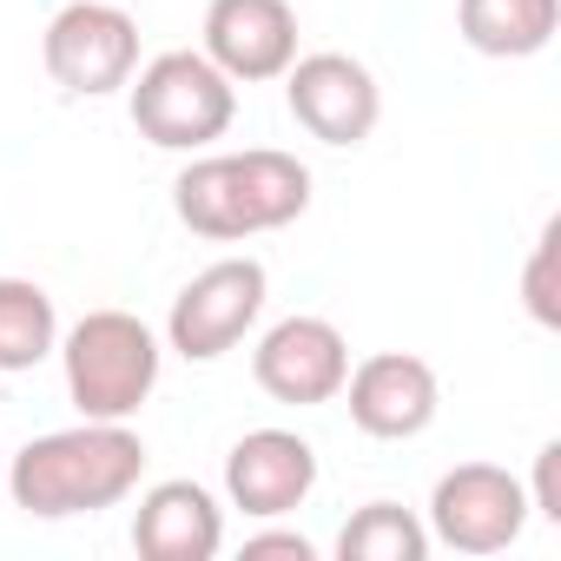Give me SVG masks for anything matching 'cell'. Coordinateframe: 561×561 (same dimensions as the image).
Masks as SVG:
<instances>
[{
	"instance_id": "obj_8",
	"label": "cell",
	"mask_w": 561,
	"mask_h": 561,
	"mask_svg": "<svg viewBox=\"0 0 561 561\" xmlns=\"http://www.w3.org/2000/svg\"><path fill=\"white\" fill-rule=\"evenodd\" d=\"M285 106L291 119L324 139V146H364L383 119V93L377 73L351 54H305L285 67Z\"/></svg>"
},
{
	"instance_id": "obj_19",
	"label": "cell",
	"mask_w": 561,
	"mask_h": 561,
	"mask_svg": "<svg viewBox=\"0 0 561 561\" xmlns=\"http://www.w3.org/2000/svg\"><path fill=\"white\" fill-rule=\"evenodd\" d=\"M271 554H277V561H311L318 548H311L305 535H291V528H271V535H251V541H244V561H271Z\"/></svg>"
},
{
	"instance_id": "obj_9",
	"label": "cell",
	"mask_w": 561,
	"mask_h": 561,
	"mask_svg": "<svg viewBox=\"0 0 561 561\" xmlns=\"http://www.w3.org/2000/svg\"><path fill=\"white\" fill-rule=\"evenodd\" d=\"M251 377L271 403H291V410L337 403V390L351 377V344L331 318H285L257 337Z\"/></svg>"
},
{
	"instance_id": "obj_18",
	"label": "cell",
	"mask_w": 561,
	"mask_h": 561,
	"mask_svg": "<svg viewBox=\"0 0 561 561\" xmlns=\"http://www.w3.org/2000/svg\"><path fill=\"white\" fill-rule=\"evenodd\" d=\"M528 508L541 522H561V443H541L535 456V489H528Z\"/></svg>"
},
{
	"instance_id": "obj_5",
	"label": "cell",
	"mask_w": 561,
	"mask_h": 561,
	"mask_svg": "<svg viewBox=\"0 0 561 561\" xmlns=\"http://www.w3.org/2000/svg\"><path fill=\"white\" fill-rule=\"evenodd\" d=\"M41 60L54 73V87L80 93V100H106L139 73V21L113 0H73L47 21Z\"/></svg>"
},
{
	"instance_id": "obj_2",
	"label": "cell",
	"mask_w": 561,
	"mask_h": 561,
	"mask_svg": "<svg viewBox=\"0 0 561 561\" xmlns=\"http://www.w3.org/2000/svg\"><path fill=\"white\" fill-rule=\"evenodd\" d=\"M311 205V172L277 152V146H251V152H211L192 159L172 179V211L185 231L211 238V244H238L257 231H285L291 218H305Z\"/></svg>"
},
{
	"instance_id": "obj_11",
	"label": "cell",
	"mask_w": 561,
	"mask_h": 561,
	"mask_svg": "<svg viewBox=\"0 0 561 561\" xmlns=\"http://www.w3.org/2000/svg\"><path fill=\"white\" fill-rule=\"evenodd\" d=\"M337 397L351 403V423H357L364 436H377V443H410V436H423V430L436 423V410H443L436 370H430L423 357H410V351H377V357H364V364L344 377Z\"/></svg>"
},
{
	"instance_id": "obj_7",
	"label": "cell",
	"mask_w": 561,
	"mask_h": 561,
	"mask_svg": "<svg viewBox=\"0 0 561 561\" xmlns=\"http://www.w3.org/2000/svg\"><path fill=\"white\" fill-rule=\"evenodd\" d=\"M528 528V489L495 462H456L430 489V541L456 554H502Z\"/></svg>"
},
{
	"instance_id": "obj_16",
	"label": "cell",
	"mask_w": 561,
	"mask_h": 561,
	"mask_svg": "<svg viewBox=\"0 0 561 561\" xmlns=\"http://www.w3.org/2000/svg\"><path fill=\"white\" fill-rule=\"evenodd\" d=\"M344 561H423L430 554V528L403 508V502H364L344 535H337Z\"/></svg>"
},
{
	"instance_id": "obj_6",
	"label": "cell",
	"mask_w": 561,
	"mask_h": 561,
	"mask_svg": "<svg viewBox=\"0 0 561 561\" xmlns=\"http://www.w3.org/2000/svg\"><path fill=\"white\" fill-rule=\"evenodd\" d=\"M271 298V277L257 257H218L205 264L192 285L172 298V318H165V344L185 357V364H218L264 311Z\"/></svg>"
},
{
	"instance_id": "obj_14",
	"label": "cell",
	"mask_w": 561,
	"mask_h": 561,
	"mask_svg": "<svg viewBox=\"0 0 561 561\" xmlns=\"http://www.w3.org/2000/svg\"><path fill=\"white\" fill-rule=\"evenodd\" d=\"M456 27L482 60H535L561 27V0H456Z\"/></svg>"
},
{
	"instance_id": "obj_17",
	"label": "cell",
	"mask_w": 561,
	"mask_h": 561,
	"mask_svg": "<svg viewBox=\"0 0 561 561\" xmlns=\"http://www.w3.org/2000/svg\"><path fill=\"white\" fill-rule=\"evenodd\" d=\"M554 244H561V225H541L535 251H528V277H522V298H528V318L541 331L561 324V305H554Z\"/></svg>"
},
{
	"instance_id": "obj_1",
	"label": "cell",
	"mask_w": 561,
	"mask_h": 561,
	"mask_svg": "<svg viewBox=\"0 0 561 561\" xmlns=\"http://www.w3.org/2000/svg\"><path fill=\"white\" fill-rule=\"evenodd\" d=\"M146 476V443L126 423H93L80 416L73 430L34 436L14 462H8V489L14 508L41 515V522H67V515H100L119 508Z\"/></svg>"
},
{
	"instance_id": "obj_4",
	"label": "cell",
	"mask_w": 561,
	"mask_h": 561,
	"mask_svg": "<svg viewBox=\"0 0 561 561\" xmlns=\"http://www.w3.org/2000/svg\"><path fill=\"white\" fill-rule=\"evenodd\" d=\"M126 87H133L126 113H133L139 139H152L159 152H198V146L225 139L238 119V87L205 54H185V47L146 60L139 80H126Z\"/></svg>"
},
{
	"instance_id": "obj_12",
	"label": "cell",
	"mask_w": 561,
	"mask_h": 561,
	"mask_svg": "<svg viewBox=\"0 0 561 561\" xmlns=\"http://www.w3.org/2000/svg\"><path fill=\"white\" fill-rule=\"evenodd\" d=\"M311 489H318V449L298 430H251L225 456V495L251 522H277L305 508Z\"/></svg>"
},
{
	"instance_id": "obj_3",
	"label": "cell",
	"mask_w": 561,
	"mask_h": 561,
	"mask_svg": "<svg viewBox=\"0 0 561 561\" xmlns=\"http://www.w3.org/2000/svg\"><path fill=\"white\" fill-rule=\"evenodd\" d=\"M159 357H165L159 337L133 311H87L60 344L73 410L93 416V423L139 416V403L159 390Z\"/></svg>"
},
{
	"instance_id": "obj_10",
	"label": "cell",
	"mask_w": 561,
	"mask_h": 561,
	"mask_svg": "<svg viewBox=\"0 0 561 561\" xmlns=\"http://www.w3.org/2000/svg\"><path fill=\"white\" fill-rule=\"evenodd\" d=\"M198 54L231 87L285 80V67L298 60V14H291V0H211Z\"/></svg>"
},
{
	"instance_id": "obj_15",
	"label": "cell",
	"mask_w": 561,
	"mask_h": 561,
	"mask_svg": "<svg viewBox=\"0 0 561 561\" xmlns=\"http://www.w3.org/2000/svg\"><path fill=\"white\" fill-rule=\"evenodd\" d=\"M54 344H60L54 298L34 277H0V370H34L41 357H54Z\"/></svg>"
},
{
	"instance_id": "obj_13",
	"label": "cell",
	"mask_w": 561,
	"mask_h": 561,
	"mask_svg": "<svg viewBox=\"0 0 561 561\" xmlns=\"http://www.w3.org/2000/svg\"><path fill=\"white\" fill-rule=\"evenodd\" d=\"M133 548L146 561H211L225 548V508L205 482H152L133 508Z\"/></svg>"
}]
</instances>
